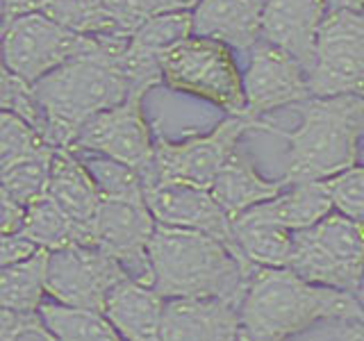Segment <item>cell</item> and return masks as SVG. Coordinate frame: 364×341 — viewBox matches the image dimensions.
Instances as JSON below:
<instances>
[{
	"label": "cell",
	"instance_id": "obj_20",
	"mask_svg": "<svg viewBox=\"0 0 364 341\" xmlns=\"http://www.w3.org/2000/svg\"><path fill=\"white\" fill-rule=\"evenodd\" d=\"M284 187H287L284 180L262 178L255 166L250 164V159L242 151H237L212 182L210 191L216 202L225 210V214L235 221L237 216L253 210L255 205L276 198L278 193L284 191Z\"/></svg>",
	"mask_w": 364,
	"mask_h": 341
},
{
	"label": "cell",
	"instance_id": "obj_33",
	"mask_svg": "<svg viewBox=\"0 0 364 341\" xmlns=\"http://www.w3.org/2000/svg\"><path fill=\"white\" fill-rule=\"evenodd\" d=\"M100 3L119 21L125 34H132L159 11V0H100Z\"/></svg>",
	"mask_w": 364,
	"mask_h": 341
},
{
	"label": "cell",
	"instance_id": "obj_19",
	"mask_svg": "<svg viewBox=\"0 0 364 341\" xmlns=\"http://www.w3.org/2000/svg\"><path fill=\"white\" fill-rule=\"evenodd\" d=\"M46 193L60 202V207L75 223L85 227H91V223H94V216L102 200L94 178L82 164L80 155L73 153L71 148H57L55 151L48 191Z\"/></svg>",
	"mask_w": 364,
	"mask_h": 341
},
{
	"label": "cell",
	"instance_id": "obj_23",
	"mask_svg": "<svg viewBox=\"0 0 364 341\" xmlns=\"http://www.w3.org/2000/svg\"><path fill=\"white\" fill-rule=\"evenodd\" d=\"M21 232L46 250H60L75 244L94 246V232H91V227L75 223L60 207V202L53 196H48V193H43V196L28 205Z\"/></svg>",
	"mask_w": 364,
	"mask_h": 341
},
{
	"label": "cell",
	"instance_id": "obj_8",
	"mask_svg": "<svg viewBox=\"0 0 364 341\" xmlns=\"http://www.w3.org/2000/svg\"><path fill=\"white\" fill-rule=\"evenodd\" d=\"M248 130L273 132L267 121L255 114H228L208 134L189 136L185 141H171L164 136L155 139V164L153 175L146 182H182L200 189H210L221 168L239 151V139Z\"/></svg>",
	"mask_w": 364,
	"mask_h": 341
},
{
	"label": "cell",
	"instance_id": "obj_37",
	"mask_svg": "<svg viewBox=\"0 0 364 341\" xmlns=\"http://www.w3.org/2000/svg\"><path fill=\"white\" fill-rule=\"evenodd\" d=\"M339 341H364V321H362V318L341 321Z\"/></svg>",
	"mask_w": 364,
	"mask_h": 341
},
{
	"label": "cell",
	"instance_id": "obj_25",
	"mask_svg": "<svg viewBox=\"0 0 364 341\" xmlns=\"http://www.w3.org/2000/svg\"><path fill=\"white\" fill-rule=\"evenodd\" d=\"M39 312L57 341H125L102 312L77 310L53 298L43 301Z\"/></svg>",
	"mask_w": 364,
	"mask_h": 341
},
{
	"label": "cell",
	"instance_id": "obj_7",
	"mask_svg": "<svg viewBox=\"0 0 364 341\" xmlns=\"http://www.w3.org/2000/svg\"><path fill=\"white\" fill-rule=\"evenodd\" d=\"M130 37H85L62 28L43 11L3 23V62L30 85L68 62L112 48Z\"/></svg>",
	"mask_w": 364,
	"mask_h": 341
},
{
	"label": "cell",
	"instance_id": "obj_3",
	"mask_svg": "<svg viewBox=\"0 0 364 341\" xmlns=\"http://www.w3.org/2000/svg\"><path fill=\"white\" fill-rule=\"evenodd\" d=\"M128 41L77 57L34 82V94L48 117V144L53 148H73L89 119L132 94L128 77L119 66V55Z\"/></svg>",
	"mask_w": 364,
	"mask_h": 341
},
{
	"label": "cell",
	"instance_id": "obj_13",
	"mask_svg": "<svg viewBox=\"0 0 364 341\" xmlns=\"http://www.w3.org/2000/svg\"><path fill=\"white\" fill-rule=\"evenodd\" d=\"M146 202L159 225L212 234L230 246L237 257L246 259L237 246L232 219L216 202L210 189L182 185V182H153L146 187Z\"/></svg>",
	"mask_w": 364,
	"mask_h": 341
},
{
	"label": "cell",
	"instance_id": "obj_17",
	"mask_svg": "<svg viewBox=\"0 0 364 341\" xmlns=\"http://www.w3.org/2000/svg\"><path fill=\"white\" fill-rule=\"evenodd\" d=\"M262 9L264 0H200L191 11V32L250 53L262 39Z\"/></svg>",
	"mask_w": 364,
	"mask_h": 341
},
{
	"label": "cell",
	"instance_id": "obj_12",
	"mask_svg": "<svg viewBox=\"0 0 364 341\" xmlns=\"http://www.w3.org/2000/svg\"><path fill=\"white\" fill-rule=\"evenodd\" d=\"M157 221L148 207L146 196L141 198H102L91 223L94 246L105 250L125 273L141 284L155 282L151 264V239Z\"/></svg>",
	"mask_w": 364,
	"mask_h": 341
},
{
	"label": "cell",
	"instance_id": "obj_11",
	"mask_svg": "<svg viewBox=\"0 0 364 341\" xmlns=\"http://www.w3.org/2000/svg\"><path fill=\"white\" fill-rule=\"evenodd\" d=\"M144 96L146 94L141 91H134L119 105L89 119L80 130L71 151L105 155L139 168L146 185L153 175L155 139L141 109Z\"/></svg>",
	"mask_w": 364,
	"mask_h": 341
},
{
	"label": "cell",
	"instance_id": "obj_32",
	"mask_svg": "<svg viewBox=\"0 0 364 341\" xmlns=\"http://www.w3.org/2000/svg\"><path fill=\"white\" fill-rule=\"evenodd\" d=\"M335 212L364 223V166L355 164L328 180Z\"/></svg>",
	"mask_w": 364,
	"mask_h": 341
},
{
	"label": "cell",
	"instance_id": "obj_34",
	"mask_svg": "<svg viewBox=\"0 0 364 341\" xmlns=\"http://www.w3.org/2000/svg\"><path fill=\"white\" fill-rule=\"evenodd\" d=\"M41 246L23 232L0 234V266H11L37 255Z\"/></svg>",
	"mask_w": 364,
	"mask_h": 341
},
{
	"label": "cell",
	"instance_id": "obj_1",
	"mask_svg": "<svg viewBox=\"0 0 364 341\" xmlns=\"http://www.w3.org/2000/svg\"><path fill=\"white\" fill-rule=\"evenodd\" d=\"M239 312L248 341H287L318 321H364L355 293L312 284L289 266H257Z\"/></svg>",
	"mask_w": 364,
	"mask_h": 341
},
{
	"label": "cell",
	"instance_id": "obj_24",
	"mask_svg": "<svg viewBox=\"0 0 364 341\" xmlns=\"http://www.w3.org/2000/svg\"><path fill=\"white\" fill-rule=\"evenodd\" d=\"M50 250L41 248L37 255L11 266H0V307L16 312H39L46 289Z\"/></svg>",
	"mask_w": 364,
	"mask_h": 341
},
{
	"label": "cell",
	"instance_id": "obj_2",
	"mask_svg": "<svg viewBox=\"0 0 364 341\" xmlns=\"http://www.w3.org/2000/svg\"><path fill=\"white\" fill-rule=\"evenodd\" d=\"M153 287L164 298H223L242 305L255 264L235 255L221 239L159 225L151 239Z\"/></svg>",
	"mask_w": 364,
	"mask_h": 341
},
{
	"label": "cell",
	"instance_id": "obj_27",
	"mask_svg": "<svg viewBox=\"0 0 364 341\" xmlns=\"http://www.w3.org/2000/svg\"><path fill=\"white\" fill-rule=\"evenodd\" d=\"M191 34V11H157L130 34L128 45L134 53L162 62L168 48Z\"/></svg>",
	"mask_w": 364,
	"mask_h": 341
},
{
	"label": "cell",
	"instance_id": "obj_31",
	"mask_svg": "<svg viewBox=\"0 0 364 341\" xmlns=\"http://www.w3.org/2000/svg\"><path fill=\"white\" fill-rule=\"evenodd\" d=\"M0 105L5 112H11L28 121L46 141H48V117L41 107V102L34 94V85L21 75L11 73L9 68H3V80H0Z\"/></svg>",
	"mask_w": 364,
	"mask_h": 341
},
{
	"label": "cell",
	"instance_id": "obj_36",
	"mask_svg": "<svg viewBox=\"0 0 364 341\" xmlns=\"http://www.w3.org/2000/svg\"><path fill=\"white\" fill-rule=\"evenodd\" d=\"M50 0H3V23L43 11Z\"/></svg>",
	"mask_w": 364,
	"mask_h": 341
},
{
	"label": "cell",
	"instance_id": "obj_15",
	"mask_svg": "<svg viewBox=\"0 0 364 341\" xmlns=\"http://www.w3.org/2000/svg\"><path fill=\"white\" fill-rule=\"evenodd\" d=\"M162 341H248L239 305L223 298H168Z\"/></svg>",
	"mask_w": 364,
	"mask_h": 341
},
{
	"label": "cell",
	"instance_id": "obj_35",
	"mask_svg": "<svg viewBox=\"0 0 364 341\" xmlns=\"http://www.w3.org/2000/svg\"><path fill=\"white\" fill-rule=\"evenodd\" d=\"M0 200H3V214H0V234L21 232L23 221H26L28 205H21L18 200L5 196V193H0Z\"/></svg>",
	"mask_w": 364,
	"mask_h": 341
},
{
	"label": "cell",
	"instance_id": "obj_9",
	"mask_svg": "<svg viewBox=\"0 0 364 341\" xmlns=\"http://www.w3.org/2000/svg\"><path fill=\"white\" fill-rule=\"evenodd\" d=\"M305 73L312 96L364 98V9L330 11Z\"/></svg>",
	"mask_w": 364,
	"mask_h": 341
},
{
	"label": "cell",
	"instance_id": "obj_40",
	"mask_svg": "<svg viewBox=\"0 0 364 341\" xmlns=\"http://www.w3.org/2000/svg\"><path fill=\"white\" fill-rule=\"evenodd\" d=\"M355 298H358V303L362 307V316H364V276H362V282H360V287L355 291Z\"/></svg>",
	"mask_w": 364,
	"mask_h": 341
},
{
	"label": "cell",
	"instance_id": "obj_4",
	"mask_svg": "<svg viewBox=\"0 0 364 341\" xmlns=\"http://www.w3.org/2000/svg\"><path fill=\"white\" fill-rule=\"evenodd\" d=\"M301 125L294 132L273 130L289 144L282 180H330L358 164V146L364 134L362 96H310L299 102Z\"/></svg>",
	"mask_w": 364,
	"mask_h": 341
},
{
	"label": "cell",
	"instance_id": "obj_16",
	"mask_svg": "<svg viewBox=\"0 0 364 341\" xmlns=\"http://www.w3.org/2000/svg\"><path fill=\"white\" fill-rule=\"evenodd\" d=\"M328 14V0H264L262 39L289 53L307 71L314 57L318 30Z\"/></svg>",
	"mask_w": 364,
	"mask_h": 341
},
{
	"label": "cell",
	"instance_id": "obj_30",
	"mask_svg": "<svg viewBox=\"0 0 364 341\" xmlns=\"http://www.w3.org/2000/svg\"><path fill=\"white\" fill-rule=\"evenodd\" d=\"M50 148L53 146L28 121L3 109L0 114V168L46 153Z\"/></svg>",
	"mask_w": 364,
	"mask_h": 341
},
{
	"label": "cell",
	"instance_id": "obj_14",
	"mask_svg": "<svg viewBox=\"0 0 364 341\" xmlns=\"http://www.w3.org/2000/svg\"><path fill=\"white\" fill-rule=\"evenodd\" d=\"M244 91L248 112L255 117L299 105L312 96L303 64L267 39H259L250 50L248 68L244 71Z\"/></svg>",
	"mask_w": 364,
	"mask_h": 341
},
{
	"label": "cell",
	"instance_id": "obj_10",
	"mask_svg": "<svg viewBox=\"0 0 364 341\" xmlns=\"http://www.w3.org/2000/svg\"><path fill=\"white\" fill-rule=\"evenodd\" d=\"M125 278L130 276L105 250L75 244L50 250L46 289L53 301L62 305L102 312L109 291Z\"/></svg>",
	"mask_w": 364,
	"mask_h": 341
},
{
	"label": "cell",
	"instance_id": "obj_26",
	"mask_svg": "<svg viewBox=\"0 0 364 341\" xmlns=\"http://www.w3.org/2000/svg\"><path fill=\"white\" fill-rule=\"evenodd\" d=\"M43 14L85 37H130L100 0H50Z\"/></svg>",
	"mask_w": 364,
	"mask_h": 341
},
{
	"label": "cell",
	"instance_id": "obj_39",
	"mask_svg": "<svg viewBox=\"0 0 364 341\" xmlns=\"http://www.w3.org/2000/svg\"><path fill=\"white\" fill-rule=\"evenodd\" d=\"M330 11L333 9H353V11H362L364 9V0H328Z\"/></svg>",
	"mask_w": 364,
	"mask_h": 341
},
{
	"label": "cell",
	"instance_id": "obj_18",
	"mask_svg": "<svg viewBox=\"0 0 364 341\" xmlns=\"http://www.w3.org/2000/svg\"><path fill=\"white\" fill-rule=\"evenodd\" d=\"M166 298L151 284L121 280L107 296L105 314L125 341H157Z\"/></svg>",
	"mask_w": 364,
	"mask_h": 341
},
{
	"label": "cell",
	"instance_id": "obj_29",
	"mask_svg": "<svg viewBox=\"0 0 364 341\" xmlns=\"http://www.w3.org/2000/svg\"><path fill=\"white\" fill-rule=\"evenodd\" d=\"M75 153V151H73ZM82 164L94 178L100 191V198H141L146 196L144 175L139 168L128 166L117 159L96 155V153H77Z\"/></svg>",
	"mask_w": 364,
	"mask_h": 341
},
{
	"label": "cell",
	"instance_id": "obj_22",
	"mask_svg": "<svg viewBox=\"0 0 364 341\" xmlns=\"http://www.w3.org/2000/svg\"><path fill=\"white\" fill-rule=\"evenodd\" d=\"M255 207L276 223L289 227L291 232L312 227L318 221H323L328 214L335 212L333 196H330V189H328V180L287 185L276 198L259 202Z\"/></svg>",
	"mask_w": 364,
	"mask_h": 341
},
{
	"label": "cell",
	"instance_id": "obj_28",
	"mask_svg": "<svg viewBox=\"0 0 364 341\" xmlns=\"http://www.w3.org/2000/svg\"><path fill=\"white\" fill-rule=\"evenodd\" d=\"M57 148L39 153L34 157L21 159V162L0 168V193L18 200L21 205H30L48 191L50 164Z\"/></svg>",
	"mask_w": 364,
	"mask_h": 341
},
{
	"label": "cell",
	"instance_id": "obj_21",
	"mask_svg": "<svg viewBox=\"0 0 364 341\" xmlns=\"http://www.w3.org/2000/svg\"><path fill=\"white\" fill-rule=\"evenodd\" d=\"M239 250L255 266L282 269L289 266L294 232L262 214L257 207L244 212L232 221Z\"/></svg>",
	"mask_w": 364,
	"mask_h": 341
},
{
	"label": "cell",
	"instance_id": "obj_5",
	"mask_svg": "<svg viewBox=\"0 0 364 341\" xmlns=\"http://www.w3.org/2000/svg\"><path fill=\"white\" fill-rule=\"evenodd\" d=\"M164 85L178 94H187L225 114H246L244 73L230 45L216 39L191 37L182 39L162 55Z\"/></svg>",
	"mask_w": 364,
	"mask_h": 341
},
{
	"label": "cell",
	"instance_id": "obj_6",
	"mask_svg": "<svg viewBox=\"0 0 364 341\" xmlns=\"http://www.w3.org/2000/svg\"><path fill=\"white\" fill-rule=\"evenodd\" d=\"M289 269L312 284L355 293L364 276V223L333 212L294 232Z\"/></svg>",
	"mask_w": 364,
	"mask_h": 341
},
{
	"label": "cell",
	"instance_id": "obj_41",
	"mask_svg": "<svg viewBox=\"0 0 364 341\" xmlns=\"http://www.w3.org/2000/svg\"><path fill=\"white\" fill-rule=\"evenodd\" d=\"M157 341H162V339H157Z\"/></svg>",
	"mask_w": 364,
	"mask_h": 341
},
{
	"label": "cell",
	"instance_id": "obj_38",
	"mask_svg": "<svg viewBox=\"0 0 364 341\" xmlns=\"http://www.w3.org/2000/svg\"><path fill=\"white\" fill-rule=\"evenodd\" d=\"M200 0H159V11H193Z\"/></svg>",
	"mask_w": 364,
	"mask_h": 341
}]
</instances>
